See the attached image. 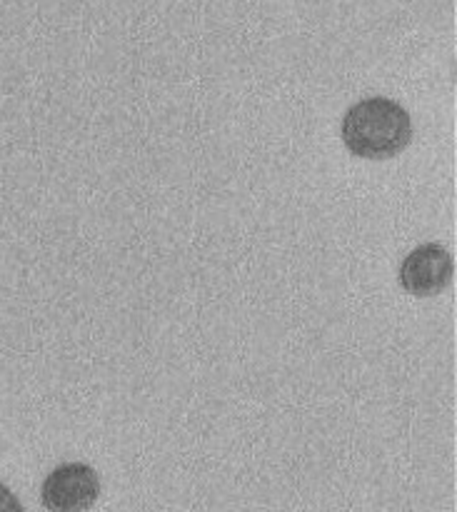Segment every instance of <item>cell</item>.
<instances>
[{"instance_id": "1", "label": "cell", "mask_w": 457, "mask_h": 512, "mask_svg": "<svg viewBox=\"0 0 457 512\" xmlns=\"http://www.w3.org/2000/svg\"><path fill=\"white\" fill-rule=\"evenodd\" d=\"M340 135L355 158L390 160L413 140V118L398 100L373 95L350 105Z\"/></svg>"}, {"instance_id": "4", "label": "cell", "mask_w": 457, "mask_h": 512, "mask_svg": "<svg viewBox=\"0 0 457 512\" xmlns=\"http://www.w3.org/2000/svg\"><path fill=\"white\" fill-rule=\"evenodd\" d=\"M5 510L20 512V510H23V505H20V500L15 498V495L10 493V490L5 488L3 483H0V512H5Z\"/></svg>"}, {"instance_id": "2", "label": "cell", "mask_w": 457, "mask_h": 512, "mask_svg": "<svg viewBox=\"0 0 457 512\" xmlns=\"http://www.w3.org/2000/svg\"><path fill=\"white\" fill-rule=\"evenodd\" d=\"M100 498V478L90 465L63 463L48 473L40 488L43 508L50 512H83Z\"/></svg>"}, {"instance_id": "3", "label": "cell", "mask_w": 457, "mask_h": 512, "mask_svg": "<svg viewBox=\"0 0 457 512\" xmlns=\"http://www.w3.org/2000/svg\"><path fill=\"white\" fill-rule=\"evenodd\" d=\"M455 275V260L440 243L418 245L405 255L398 280L405 293L415 298H435L443 293Z\"/></svg>"}]
</instances>
